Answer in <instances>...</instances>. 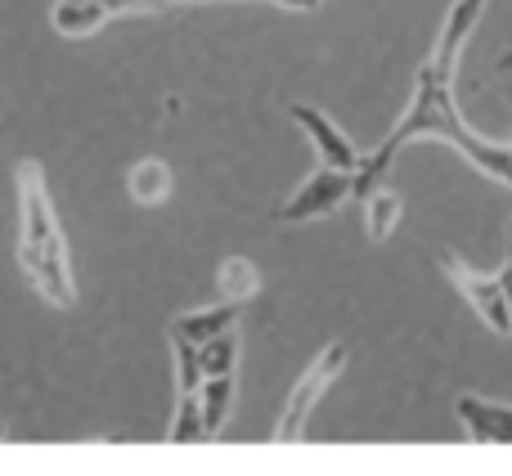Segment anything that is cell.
Returning a JSON list of instances; mask_svg holds the SVG:
<instances>
[{
	"instance_id": "44dd1931",
	"label": "cell",
	"mask_w": 512,
	"mask_h": 476,
	"mask_svg": "<svg viewBox=\"0 0 512 476\" xmlns=\"http://www.w3.org/2000/svg\"><path fill=\"white\" fill-rule=\"evenodd\" d=\"M468 5H477V9H486V0H468Z\"/></svg>"
},
{
	"instance_id": "6da1fadb",
	"label": "cell",
	"mask_w": 512,
	"mask_h": 476,
	"mask_svg": "<svg viewBox=\"0 0 512 476\" xmlns=\"http://www.w3.org/2000/svg\"><path fill=\"white\" fill-rule=\"evenodd\" d=\"M423 140L450 144L468 167H477L486 180L512 189V144L477 135V126H468V117L459 113L454 72L436 68V63L427 59L414 77V95H409V108L400 113V122L391 126L387 140H382L369 158H360V167H355V198L369 194L373 185H382V180L391 176V167L400 162V153H405L409 144H423Z\"/></svg>"
},
{
	"instance_id": "e0dca14e",
	"label": "cell",
	"mask_w": 512,
	"mask_h": 476,
	"mask_svg": "<svg viewBox=\"0 0 512 476\" xmlns=\"http://www.w3.org/2000/svg\"><path fill=\"white\" fill-rule=\"evenodd\" d=\"M113 18L126 14H167V9H185V5H212V0H99Z\"/></svg>"
},
{
	"instance_id": "7a4b0ae2",
	"label": "cell",
	"mask_w": 512,
	"mask_h": 476,
	"mask_svg": "<svg viewBox=\"0 0 512 476\" xmlns=\"http://www.w3.org/2000/svg\"><path fill=\"white\" fill-rule=\"evenodd\" d=\"M14 189H18V270H23V279L32 283V292L45 306L72 310L77 306V270H72L68 234H63L59 212H54L45 171L32 158H23L14 171Z\"/></svg>"
},
{
	"instance_id": "2e32d148",
	"label": "cell",
	"mask_w": 512,
	"mask_h": 476,
	"mask_svg": "<svg viewBox=\"0 0 512 476\" xmlns=\"http://www.w3.org/2000/svg\"><path fill=\"white\" fill-rule=\"evenodd\" d=\"M171 337V364H176V391H198L203 382V364H198V346L185 342V337L167 333Z\"/></svg>"
},
{
	"instance_id": "8992f818",
	"label": "cell",
	"mask_w": 512,
	"mask_h": 476,
	"mask_svg": "<svg viewBox=\"0 0 512 476\" xmlns=\"http://www.w3.org/2000/svg\"><path fill=\"white\" fill-rule=\"evenodd\" d=\"M288 117L306 131V140L315 144V153H319V162L324 167H346V171H355L360 167V149L351 144V135L342 131V126L333 122V117L324 113V108H315V104H288Z\"/></svg>"
},
{
	"instance_id": "7c38bea8",
	"label": "cell",
	"mask_w": 512,
	"mask_h": 476,
	"mask_svg": "<svg viewBox=\"0 0 512 476\" xmlns=\"http://www.w3.org/2000/svg\"><path fill=\"white\" fill-rule=\"evenodd\" d=\"M234 405V373H207L198 382V409H203V436L216 441L225 432V418Z\"/></svg>"
},
{
	"instance_id": "8fae6325",
	"label": "cell",
	"mask_w": 512,
	"mask_h": 476,
	"mask_svg": "<svg viewBox=\"0 0 512 476\" xmlns=\"http://www.w3.org/2000/svg\"><path fill=\"white\" fill-rule=\"evenodd\" d=\"M360 203H364V230H369L373 243H387L405 221V198L387 185H373L369 194H360Z\"/></svg>"
},
{
	"instance_id": "9a60e30c",
	"label": "cell",
	"mask_w": 512,
	"mask_h": 476,
	"mask_svg": "<svg viewBox=\"0 0 512 476\" xmlns=\"http://www.w3.org/2000/svg\"><path fill=\"white\" fill-rule=\"evenodd\" d=\"M171 445H203V409H198V391H176V414H171Z\"/></svg>"
},
{
	"instance_id": "52a82bcc",
	"label": "cell",
	"mask_w": 512,
	"mask_h": 476,
	"mask_svg": "<svg viewBox=\"0 0 512 476\" xmlns=\"http://www.w3.org/2000/svg\"><path fill=\"white\" fill-rule=\"evenodd\" d=\"M454 418H459L463 436L477 445H512V405L486 396H459L454 400Z\"/></svg>"
},
{
	"instance_id": "5b68a950",
	"label": "cell",
	"mask_w": 512,
	"mask_h": 476,
	"mask_svg": "<svg viewBox=\"0 0 512 476\" xmlns=\"http://www.w3.org/2000/svg\"><path fill=\"white\" fill-rule=\"evenodd\" d=\"M346 198H355V171H346V167H319L315 176L301 180L297 194H292L274 216H279L283 225L324 221V216H333L337 207L346 203Z\"/></svg>"
},
{
	"instance_id": "7402d4cb",
	"label": "cell",
	"mask_w": 512,
	"mask_h": 476,
	"mask_svg": "<svg viewBox=\"0 0 512 476\" xmlns=\"http://www.w3.org/2000/svg\"><path fill=\"white\" fill-rule=\"evenodd\" d=\"M0 436H5V427H0Z\"/></svg>"
},
{
	"instance_id": "603a6c76",
	"label": "cell",
	"mask_w": 512,
	"mask_h": 476,
	"mask_svg": "<svg viewBox=\"0 0 512 476\" xmlns=\"http://www.w3.org/2000/svg\"><path fill=\"white\" fill-rule=\"evenodd\" d=\"M508 144H512V140H508Z\"/></svg>"
},
{
	"instance_id": "4fadbf2b",
	"label": "cell",
	"mask_w": 512,
	"mask_h": 476,
	"mask_svg": "<svg viewBox=\"0 0 512 476\" xmlns=\"http://www.w3.org/2000/svg\"><path fill=\"white\" fill-rule=\"evenodd\" d=\"M216 288H221V301H234V306H248L252 297H261V270L248 261V256H230L216 270Z\"/></svg>"
},
{
	"instance_id": "30bf717a",
	"label": "cell",
	"mask_w": 512,
	"mask_h": 476,
	"mask_svg": "<svg viewBox=\"0 0 512 476\" xmlns=\"http://www.w3.org/2000/svg\"><path fill=\"white\" fill-rule=\"evenodd\" d=\"M113 23V14H108L99 0H54L50 5V27L59 36H72V41H81V36H95L99 27Z\"/></svg>"
},
{
	"instance_id": "d6986e66",
	"label": "cell",
	"mask_w": 512,
	"mask_h": 476,
	"mask_svg": "<svg viewBox=\"0 0 512 476\" xmlns=\"http://www.w3.org/2000/svg\"><path fill=\"white\" fill-rule=\"evenodd\" d=\"M495 72H499V81H504V99H508V104H512V50L504 54V59H499L495 63Z\"/></svg>"
},
{
	"instance_id": "5bb4252c",
	"label": "cell",
	"mask_w": 512,
	"mask_h": 476,
	"mask_svg": "<svg viewBox=\"0 0 512 476\" xmlns=\"http://www.w3.org/2000/svg\"><path fill=\"white\" fill-rule=\"evenodd\" d=\"M239 355H243V342H239V333H234V328H225V333L198 342V364H203V378H207V373H239Z\"/></svg>"
},
{
	"instance_id": "ba28073f",
	"label": "cell",
	"mask_w": 512,
	"mask_h": 476,
	"mask_svg": "<svg viewBox=\"0 0 512 476\" xmlns=\"http://www.w3.org/2000/svg\"><path fill=\"white\" fill-rule=\"evenodd\" d=\"M126 194H131L135 207H162L171 194H176V171L162 158H140L126 176Z\"/></svg>"
},
{
	"instance_id": "277c9868",
	"label": "cell",
	"mask_w": 512,
	"mask_h": 476,
	"mask_svg": "<svg viewBox=\"0 0 512 476\" xmlns=\"http://www.w3.org/2000/svg\"><path fill=\"white\" fill-rule=\"evenodd\" d=\"M436 265L445 270V279L459 288V297L472 306V315L499 337H512V315H508V301H504V288H499V274H486L477 265H468L459 252H441Z\"/></svg>"
},
{
	"instance_id": "ac0fdd59",
	"label": "cell",
	"mask_w": 512,
	"mask_h": 476,
	"mask_svg": "<svg viewBox=\"0 0 512 476\" xmlns=\"http://www.w3.org/2000/svg\"><path fill=\"white\" fill-rule=\"evenodd\" d=\"M265 5H279V9H288V14H315L319 0H265Z\"/></svg>"
},
{
	"instance_id": "ffe728a7",
	"label": "cell",
	"mask_w": 512,
	"mask_h": 476,
	"mask_svg": "<svg viewBox=\"0 0 512 476\" xmlns=\"http://www.w3.org/2000/svg\"><path fill=\"white\" fill-rule=\"evenodd\" d=\"M499 288H504V301H508V315H512V252H508L504 270H499Z\"/></svg>"
},
{
	"instance_id": "3957f363",
	"label": "cell",
	"mask_w": 512,
	"mask_h": 476,
	"mask_svg": "<svg viewBox=\"0 0 512 476\" xmlns=\"http://www.w3.org/2000/svg\"><path fill=\"white\" fill-rule=\"evenodd\" d=\"M346 360H351V346H346V342H328L324 351H319L315 360L306 364V373L297 378V387L288 391V405H283L279 423H274V445H297V441H306L310 418H315L319 400L333 391V382L342 378Z\"/></svg>"
},
{
	"instance_id": "9c48e42d",
	"label": "cell",
	"mask_w": 512,
	"mask_h": 476,
	"mask_svg": "<svg viewBox=\"0 0 512 476\" xmlns=\"http://www.w3.org/2000/svg\"><path fill=\"white\" fill-rule=\"evenodd\" d=\"M239 315H243V306H234V301H221V306H198V310H185V315L171 319L167 333H176V337H185V342L198 346V342H207V337L234 328L239 324Z\"/></svg>"
}]
</instances>
